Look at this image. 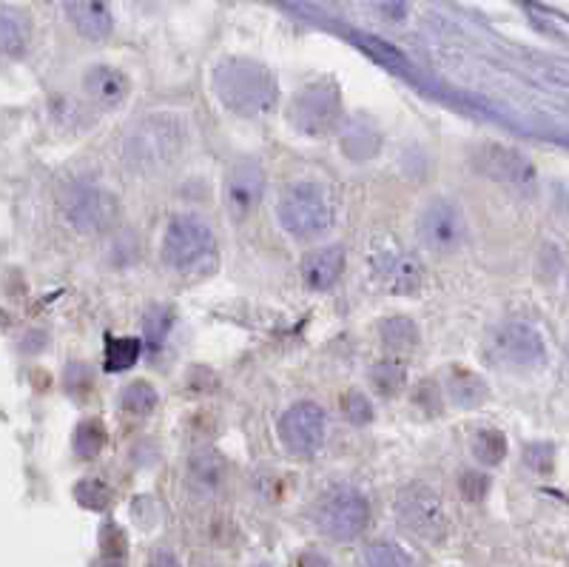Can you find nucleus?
Wrapping results in <instances>:
<instances>
[{
    "mask_svg": "<svg viewBox=\"0 0 569 567\" xmlns=\"http://www.w3.org/2000/svg\"><path fill=\"white\" fill-rule=\"evenodd\" d=\"M214 92L225 109L239 117H262L276 109L280 88L274 74L253 60H225L216 66Z\"/></svg>",
    "mask_w": 569,
    "mask_h": 567,
    "instance_id": "f257e3e1",
    "label": "nucleus"
},
{
    "mask_svg": "<svg viewBox=\"0 0 569 567\" xmlns=\"http://www.w3.org/2000/svg\"><path fill=\"white\" fill-rule=\"evenodd\" d=\"M186 149V123L174 115H152L126 134L123 161L131 172L157 175L174 166Z\"/></svg>",
    "mask_w": 569,
    "mask_h": 567,
    "instance_id": "f03ea898",
    "label": "nucleus"
},
{
    "mask_svg": "<svg viewBox=\"0 0 569 567\" xmlns=\"http://www.w3.org/2000/svg\"><path fill=\"white\" fill-rule=\"evenodd\" d=\"M159 257L171 271L180 274H205L216 265V240L209 223H202L200 217L182 214L174 217L163 237V248Z\"/></svg>",
    "mask_w": 569,
    "mask_h": 567,
    "instance_id": "7ed1b4c3",
    "label": "nucleus"
},
{
    "mask_svg": "<svg viewBox=\"0 0 569 567\" xmlns=\"http://www.w3.org/2000/svg\"><path fill=\"white\" fill-rule=\"evenodd\" d=\"M276 217L294 240H317L333 228V205L317 182H294L280 194Z\"/></svg>",
    "mask_w": 569,
    "mask_h": 567,
    "instance_id": "20e7f679",
    "label": "nucleus"
},
{
    "mask_svg": "<svg viewBox=\"0 0 569 567\" xmlns=\"http://www.w3.org/2000/svg\"><path fill=\"white\" fill-rule=\"evenodd\" d=\"M370 522L368 499L354 487H333L317 503V524L324 536L351 542Z\"/></svg>",
    "mask_w": 569,
    "mask_h": 567,
    "instance_id": "39448f33",
    "label": "nucleus"
},
{
    "mask_svg": "<svg viewBox=\"0 0 569 567\" xmlns=\"http://www.w3.org/2000/svg\"><path fill=\"white\" fill-rule=\"evenodd\" d=\"M418 240L436 257H450L467 240V220L453 200L436 197L422 209L416 223Z\"/></svg>",
    "mask_w": 569,
    "mask_h": 567,
    "instance_id": "423d86ee",
    "label": "nucleus"
},
{
    "mask_svg": "<svg viewBox=\"0 0 569 567\" xmlns=\"http://www.w3.org/2000/svg\"><path fill=\"white\" fill-rule=\"evenodd\" d=\"M396 517L404 531L422 542H441L447 536L444 503L427 485L404 487L396 499Z\"/></svg>",
    "mask_w": 569,
    "mask_h": 567,
    "instance_id": "0eeeda50",
    "label": "nucleus"
},
{
    "mask_svg": "<svg viewBox=\"0 0 569 567\" xmlns=\"http://www.w3.org/2000/svg\"><path fill=\"white\" fill-rule=\"evenodd\" d=\"M490 354L512 371H533L547 363V342L526 322H507L493 334Z\"/></svg>",
    "mask_w": 569,
    "mask_h": 567,
    "instance_id": "6e6552de",
    "label": "nucleus"
},
{
    "mask_svg": "<svg viewBox=\"0 0 569 567\" xmlns=\"http://www.w3.org/2000/svg\"><path fill=\"white\" fill-rule=\"evenodd\" d=\"M66 223L80 234H103L120 220V200L106 189H74L63 203Z\"/></svg>",
    "mask_w": 569,
    "mask_h": 567,
    "instance_id": "1a4fd4ad",
    "label": "nucleus"
},
{
    "mask_svg": "<svg viewBox=\"0 0 569 567\" xmlns=\"http://www.w3.org/2000/svg\"><path fill=\"white\" fill-rule=\"evenodd\" d=\"M370 276L376 285L388 294H416L425 283V271L418 265L416 257L404 255L402 248L393 243H384L382 248L370 251Z\"/></svg>",
    "mask_w": 569,
    "mask_h": 567,
    "instance_id": "9d476101",
    "label": "nucleus"
},
{
    "mask_svg": "<svg viewBox=\"0 0 569 567\" xmlns=\"http://www.w3.org/2000/svg\"><path fill=\"white\" fill-rule=\"evenodd\" d=\"M342 117V103H339L333 88H305L291 103V123L308 134V138H324L339 126Z\"/></svg>",
    "mask_w": 569,
    "mask_h": 567,
    "instance_id": "9b49d317",
    "label": "nucleus"
},
{
    "mask_svg": "<svg viewBox=\"0 0 569 567\" xmlns=\"http://www.w3.org/2000/svg\"><path fill=\"white\" fill-rule=\"evenodd\" d=\"M280 439L294 457H313L324 442V414L313 402H296L280 420Z\"/></svg>",
    "mask_w": 569,
    "mask_h": 567,
    "instance_id": "f8f14e48",
    "label": "nucleus"
},
{
    "mask_svg": "<svg viewBox=\"0 0 569 567\" xmlns=\"http://www.w3.org/2000/svg\"><path fill=\"white\" fill-rule=\"evenodd\" d=\"M473 166L482 175L490 177V180L505 182L510 189H535V166L530 163V157H524V154L510 146H501V143H487V146L478 149L476 157H473Z\"/></svg>",
    "mask_w": 569,
    "mask_h": 567,
    "instance_id": "ddd939ff",
    "label": "nucleus"
},
{
    "mask_svg": "<svg viewBox=\"0 0 569 567\" xmlns=\"http://www.w3.org/2000/svg\"><path fill=\"white\" fill-rule=\"evenodd\" d=\"M265 194V172L257 163H237L223 186L225 209L234 220H246Z\"/></svg>",
    "mask_w": 569,
    "mask_h": 567,
    "instance_id": "4468645a",
    "label": "nucleus"
},
{
    "mask_svg": "<svg viewBox=\"0 0 569 567\" xmlns=\"http://www.w3.org/2000/svg\"><path fill=\"white\" fill-rule=\"evenodd\" d=\"M83 88L97 106L103 109H117L129 97V78L115 66H92L83 78Z\"/></svg>",
    "mask_w": 569,
    "mask_h": 567,
    "instance_id": "2eb2a0df",
    "label": "nucleus"
},
{
    "mask_svg": "<svg viewBox=\"0 0 569 567\" xmlns=\"http://www.w3.org/2000/svg\"><path fill=\"white\" fill-rule=\"evenodd\" d=\"M345 271V251L339 246H324L310 251L303 262V280L310 292H328Z\"/></svg>",
    "mask_w": 569,
    "mask_h": 567,
    "instance_id": "dca6fc26",
    "label": "nucleus"
},
{
    "mask_svg": "<svg viewBox=\"0 0 569 567\" xmlns=\"http://www.w3.org/2000/svg\"><path fill=\"white\" fill-rule=\"evenodd\" d=\"M66 15L86 40H106L111 35V26H115L106 0H69Z\"/></svg>",
    "mask_w": 569,
    "mask_h": 567,
    "instance_id": "f3484780",
    "label": "nucleus"
},
{
    "mask_svg": "<svg viewBox=\"0 0 569 567\" xmlns=\"http://www.w3.org/2000/svg\"><path fill=\"white\" fill-rule=\"evenodd\" d=\"M444 391L455 407H478L490 400L487 382L464 365H450V371L444 377Z\"/></svg>",
    "mask_w": 569,
    "mask_h": 567,
    "instance_id": "a211bd4d",
    "label": "nucleus"
},
{
    "mask_svg": "<svg viewBox=\"0 0 569 567\" xmlns=\"http://www.w3.org/2000/svg\"><path fill=\"white\" fill-rule=\"evenodd\" d=\"M225 480V459L214 448H200L188 459V485L197 494H214Z\"/></svg>",
    "mask_w": 569,
    "mask_h": 567,
    "instance_id": "6ab92c4d",
    "label": "nucleus"
},
{
    "mask_svg": "<svg viewBox=\"0 0 569 567\" xmlns=\"http://www.w3.org/2000/svg\"><path fill=\"white\" fill-rule=\"evenodd\" d=\"M379 336H382L384 349L390 354H411L418 345V328L411 317H390L379 328Z\"/></svg>",
    "mask_w": 569,
    "mask_h": 567,
    "instance_id": "aec40b11",
    "label": "nucleus"
},
{
    "mask_svg": "<svg viewBox=\"0 0 569 567\" xmlns=\"http://www.w3.org/2000/svg\"><path fill=\"white\" fill-rule=\"evenodd\" d=\"M0 37H3V49L7 55H21L29 46L32 21L21 9L7 7L3 9V21H0Z\"/></svg>",
    "mask_w": 569,
    "mask_h": 567,
    "instance_id": "412c9836",
    "label": "nucleus"
},
{
    "mask_svg": "<svg viewBox=\"0 0 569 567\" xmlns=\"http://www.w3.org/2000/svg\"><path fill=\"white\" fill-rule=\"evenodd\" d=\"M370 386L382 397H396L407 386V365L396 357H384L370 368Z\"/></svg>",
    "mask_w": 569,
    "mask_h": 567,
    "instance_id": "4be33fe9",
    "label": "nucleus"
},
{
    "mask_svg": "<svg viewBox=\"0 0 569 567\" xmlns=\"http://www.w3.org/2000/svg\"><path fill=\"white\" fill-rule=\"evenodd\" d=\"M379 134L374 129H368L365 123H354L347 126L345 138H342V149H345L347 157L354 161H370L376 152H379Z\"/></svg>",
    "mask_w": 569,
    "mask_h": 567,
    "instance_id": "5701e85b",
    "label": "nucleus"
},
{
    "mask_svg": "<svg viewBox=\"0 0 569 567\" xmlns=\"http://www.w3.org/2000/svg\"><path fill=\"white\" fill-rule=\"evenodd\" d=\"M106 425H103L100 420H86V422H80L78 430H74V453H78L80 459H94L97 453L106 448Z\"/></svg>",
    "mask_w": 569,
    "mask_h": 567,
    "instance_id": "b1692460",
    "label": "nucleus"
},
{
    "mask_svg": "<svg viewBox=\"0 0 569 567\" xmlns=\"http://www.w3.org/2000/svg\"><path fill=\"white\" fill-rule=\"evenodd\" d=\"M120 405H123L126 414L131 416H149L157 407V391H154L152 382L145 379H134L123 388V397H120Z\"/></svg>",
    "mask_w": 569,
    "mask_h": 567,
    "instance_id": "393cba45",
    "label": "nucleus"
},
{
    "mask_svg": "<svg viewBox=\"0 0 569 567\" xmlns=\"http://www.w3.org/2000/svg\"><path fill=\"white\" fill-rule=\"evenodd\" d=\"M140 340L134 336H117V340H108L106 345V371L123 374L129 368H134V363L140 359Z\"/></svg>",
    "mask_w": 569,
    "mask_h": 567,
    "instance_id": "a878e982",
    "label": "nucleus"
},
{
    "mask_svg": "<svg viewBox=\"0 0 569 567\" xmlns=\"http://www.w3.org/2000/svg\"><path fill=\"white\" fill-rule=\"evenodd\" d=\"M473 457L487 468H496L505 462L507 457V437L501 430H478L476 439H473Z\"/></svg>",
    "mask_w": 569,
    "mask_h": 567,
    "instance_id": "bb28decb",
    "label": "nucleus"
},
{
    "mask_svg": "<svg viewBox=\"0 0 569 567\" xmlns=\"http://www.w3.org/2000/svg\"><path fill=\"white\" fill-rule=\"evenodd\" d=\"M361 567H418V565L413 562V556H407V553L402 551V547L382 542V545H370L368 551H365Z\"/></svg>",
    "mask_w": 569,
    "mask_h": 567,
    "instance_id": "cd10ccee",
    "label": "nucleus"
},
{
    "mask_svg": "<svg viewBox=\"0 0 569 567\" xmlns=\"http://www.w3.org/2000/svg\"><path fill=\"white\" fill-rule=\"evenodd\" d=\"M74 499L88 510H106L111 505V491L100 480H80L74 485Z\"/></svg>",
    "mask_w": 569,
    "mask_h": 567,
    "instance_id": "c85d7f7f",
    "label": "nucleus"
},
{
    "mask_svg": "<svg viewBox=\"0 0 569 567\" xmlns=\"http://www.w3.org/2000/svg\"><path fill=\"white\" fill-rule=\"evenodd\" d=\"M342 411H345L347 422H354V425H368L374 420V405L361 391H347L345 400H342Z\"/></svg>",
    "mask_w": 569,
    "mask_h": 567,
    "instance_id": "c756f323",
    "label": "nucleus"
},
{
    "mask_svg": "<svg viewBox=\"0 0 569 567\" xmlns=\"http://www.w3.org/2000/svg\"><path fill=\"white\" fill-rule=\"evenodd\" d=\"M459 491L467 503H482L487 491H490V480L478 471H464L462 480H459Z\"/></svg>",
    "mask_w": 569,
    "mask_h": 567,
    "instance_id": "7c9ffc66",
    "label": "nucleus"
},
{
    "mask_svg": "<svg viewBox=\"0 0 569 567\" xmlns=\"http://www.w3.org/2000/svg\"><path fill=\"white\" fill-rule=\"evenodd\" d=\"M174 317L168 308H152L149 311V317H145V336H149V342H154V345H159L163 342V336L168 334V328H171Z\"/></svg>",
    "mask_w": 569,
    "mask_h": 567,
    "instance_id": "2f4dec72",
    "label": "nucleus"
},
{
    "mask_svg": "<svg viewBox=\"0 0 569 567\" xmlns=\"http://www.w3.org/2000/svg\"><path fill=\"white\" fill-rule=\"evenodd\" d=\"M100 547L106 553V559L111 562H120L126 556V536L123 531L117 528V524H103V533H100Z\"/></svg>",
    "mask_w": 569,
    "mask_h": 567,
    "instance_id": "473e14b6",
    "label": "nucleus"
},
{
    "mask_svg": "<svg viewBox=\"0 0 569 567\" xmlns=\"http://www.w3.org/2000/svg\"><path fill=\"white\" fill-rule=\"evenodd\" d=\"M413 402H416L425 414H432L439 416L441 414V397H439V388L432 386V382H422V386L416 388V393H413Z\"/></svg>",
    "mask_w": 569,
    "mask_h": 567,
    "instance_id": "72a5a7b5",
    "label": "nucleus"
},
{
    "mask_svg": "<svg viewBox=\"0 0 569 567\" xmlns=\"http://www.w3.org/2000/svg\"><path fill=\"white\" fill-rule=\"evenodd\" d=\"M66 388H69L72 393L92 391V374H88L83 365H72L69 374H66Z\"/></svg>",
    "mask_w": 569,
    "mask_h": 567,
    "instance_id": "f704fd0d",
    "label": "nucleus"
},
{
    "mask_svg": "<svg viewBox=\"0 0 569 567\" xmlns=\"http://www.w3.org/2000/svg\"><path fill=\"white\" fill-rule=\"evenodd\" d=\"M149 567H180V562H177V556L168 551H157L152 556V562H149Z\"/></svg>",
    "mask_w": 569,
    "mask_h": 567,
    "instance_id": "c9c22d12",
    "label": "nucleus"
},
{
    "mask_svg": "<svg viewBox=\"0 0 569 567\" xmlns=\"http://www.w3.org/2000/svg\"><path fill=\"white\" fill-rule=\"evenodd\" d=\"M299 567H331V565H328V559L319 556V553H305L303 559H299Z\"/></svg>",
    "mask_w": 569,
    "mask_h": 567,
    "instance_id": "e433bc0d",
    "label": "nucleus"
},
{
    "mask_svg": "<svg viewBox=\"0 0 569 567\" xmlns=\"http://www.w3.org/2000/svg\"><path fill=\"white\" fill-rule=\"evenodd\" d=\"M260 567H268V565H260Z\"/></svg>",
    "mask_w": 569,
    "mask_h": 567,
    "instance_id": "4c0bfd02",
    "label": "nucleus"
}]
</instances>
